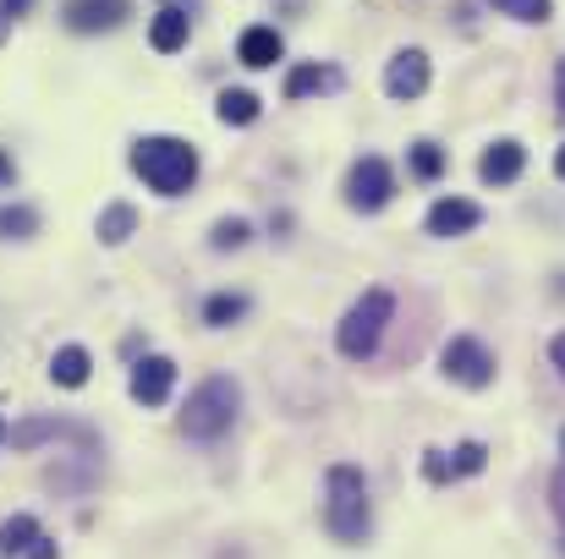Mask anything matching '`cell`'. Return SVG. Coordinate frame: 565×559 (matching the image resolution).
I'll return each mask as SVG.
<instances>
[{"mask_svg": "<svg viewBox=\"0 0 565 559\" xmlns=\"http://www.w3.org/2000/svg\"><path fill=\"white\" fill-rule=\"evenodd\" d=\"M330 88H341V72L335 66H319V61H302L286 77V99H308V94H330Z\"/></svg>", "mask_w": 565, "mask_h": 559, "instance_id": "cell-13", "label": "cell"}, {"mask_svg": "<svg viewBox=\"0 0 565 559\" xmlns=\"http://www.w3.org/2000/svg\"><path fill=\"white\" fill-rule=\"evenodd\" d=\"M33 230H39V214H33L28 203H6V208H0V236L22 241V236H33Z\"/></svg>", "mask_w": 565, "mask_h": 559, "instance_id": "cell-22", "label": "cell"}, {"mask_svg": "<svg viewBox=\"0 0 565 559\" xmlns=\"http://www.w3.org/2000/svg\"><path fill=\"white\" fill-rule=\"evenodd\" d=\"M390 197H395V171H390L379 154H363V160L352 165V176H347V203H352L358 214H379Z\"/></svg>", "mask_w": 565, "mask_h": 559, "instance_id": "cell-6", "label": "cell"}, {"mask_svg": "<svg viewBox=\"0 0 565 559\" xmlns=\"http://www.w3.org/2000/svg\"><path fill=\"white\" fill-rule=\"evenodd\" d=\"M127 17V0H66V28L72 33H99Z\"/></svg>", "mask_w": 565, "mask_h": 559, "instance_id": "cell-11", "label": "cell"}, {"mask_svg": "<svg viewBox=\"0 0 565 559\" xmlns=\"http://www.w3.org/2000/svg\"><path fill=\"white\" fill-rule=\"evenodd\" d=\"M44 533H39V522L33 516H11L6 527H0V555H11V559H28L33 555V544H39Z\"/></svg>", "mask_w": 565, "mask_h": 559, "instance_id": "cell-18", "label": "cell"}, {"mask_svg": "<svg viewBox=\"0 0 565 559\" xmlns=\"http://www.w3.org/2000/svg\"><path fill=\"white\" fill-rule=\"evenodd\" d=\"M423 477H428V483H450V477H456V472H450V455H445V450H428V455H423Z\"/></svg>", "mask_w": 565, "mask_h": 559, "instance_id": "cell-26", "label": "cell"}, {"mask_svg": "<svg viewBox=\"0 0 565 559\" xmlns=\"http://www.w3.org/2000/svg\"><path fill=\"white\" fill-rule=\"evenodd\" d=\"M188 33H192L188 11H177V6H166V11L154 17V28H149V44H154L160 55H171V50H182V44H188Z\"/></svg>", "mask_w": 565, "mask_h": 559, "instance_id": "cell-16", "label": "cell"}, {"mask_svg": "<svg viewBox=\"0 0 565 559\" xmlns=\"http://www.w3.org/2000/svg\"><path fill=\"white\" fill-rule=\"evenodd\" d=\"M522 171H527V149H522L516 138L489 143V149H483V160H478V176H483V186H511Z\"/></svg>", "mask_w": 565, "mask_h": 559, "instance_id": "cell-10", "label": "cell"}, {"mask_svg": "<svg viewBox=\"0 0 565 559\" xmlns=\"http://www.w3.org/2000/svg\"><path fill=\"white\" fill-rule=\"evenodd\" d=\"M500 17H516V22H550L555 0H489Z\"/></svg>", "mask_w": 565, "mask_h": 559, "instance_id": "cell-23", "label": "cell"}, {"mask_svg": "<svg viewBox=\"0 0 565 559\" xmlns=\"http://www.w3.org/2000/svg\"><path fill=\"white\" fill-rule=\"evenodd\" d=\"M483 461H489V450H483L478 439H467V444L450 455V472H456V477H478V472H483Z\"/></svg>", "mask_w": 565, "mask_h": 559, "instance_id": "cell-25", "label": "cell"}, {"mask_svg": "<svg viewBox=\"0 0 565 559\" xmlns=\"http://www.w3.org/2000/svg\"><path fill=\"white\" fill-rule=\"evenodd\" d=\"M550 363L565 373V335H555V341H550Z\"/></svg>", "mask_w": 565, "mask_h": 559, "instance_id": "cell-30", "label": "cell"}, {"mask_svg": "<svg viewBox=\"0 0 565 559\" xmlns=\"http://www.w3.org/2000/svg\"><path fill=\"white\" fill-rule=\"evenodd\" d=\"M132 400L138 406H166L171 400V389H177V363L171 357H143L138 368H132Z\"/></svg>", "mask_w": 565, "mask_h": 559, "instance_id": "cell-7", "label": "cell"}, {"mask_svg": "<svg viewBox=\"0 0 565 559\" xmlns=\"http://www.w3.org/2000/svg\"><path fill=\"white\" fill-rule=\"evenodd\" d=\"M0 444H6V422H0Z\"/></svg>", "mask_w": 565, "mask_h": 559, "instance_id": "cell-34", "label": "cell"}, {"mask_svg": "<svg viewBox=\"0 0 565 559\" xmlns=\"http://www.w3.org/2000/svg\"><path fill=\"white\" fill-rule=\"evenodd\" d=\"M242 313H247V297H236V291H220V297H209V302H203V324H214V330L236 324Z\"/></svg>", "mask_w": 565, "mask_h": 559, "instance_id": "cell-21", "label": "cell"}, {"mask_svg": "<svg viewBox=\"0 0 565 559\" xmlns=\"http://www.w3.org/2000/svg\"><path fill=\"white\" fill-rule=\"evenodd\" d=\"M236 411H242V384H236V378H225V373H214V378H203V384H198V389L188 395V411H182V433L209 444V439L231 433Z\"/></svg>", "mask_w": 565, "mask_h": 559, "instance_id": "cell-3", "label": "cell"}, {"mask_svg": "<svg viewBox=\"0 0 565 559\" xmlns=\"http://www.w3.org/2000/svg\"><path fill=\"white\" fill-rule=\"evenodd\" d=\"M88 373H94V363H88V352H83V346H61V352L50 357V378H55L61 389H83V384H88Z\"/></svg>", "mask_w": 565, "mask_h": 559, "instance_id": "cell-17", "label": "cell"}, {"mask_svg": "<svg viewBox=\"0 0 565 559\" xmlns=\"http://www.w3.org/2000/svg\"><path fill=\"white\" fill-rule=\"evenodd\" d=\"M132 171L154 186L160 197H182L198 182V149L182 138H143L132 149Z\"/></svg>", "mask_w": 565, "mask_h": 559, "instance_id": "cell-2", "label": "cell"}, {"mask_svg": "<svg viewBox=\"0 0 565 559\" xmlns=\"http://www.w3.org/2000/svg\"><path fill=\"white\" fill-rule=\"evenodd\" d=\"M390 319H395V297L374 286V291H363L352 308H347V319H341V330H335V346H341V357H352V363H369L379 352V341H384V330H390Z\"/></svg>", "mask_w": 565, "mask_h": 559, "instance_id": "cell-4", "label": "cell"}, {"mask_svg": "<svg viewBox=\"0 0 565 559\" xmlns=\"http://www.w3.org/2000/svg\"><path fill=\"white\" fill-rule=\"evenodd\" d=\"M132 230H138V208H132V203H110V208L99 214V241H105V247H121Z\"/></svg>", "mask_w": 565, "mask_h": 559, "instance_id": "cell-19", "label": "cell"}, {"mask_svg": "<svg viewBox=\"0 0 565 559\" xmlns=\"http://www.w3.org/2000/svg\"><path fill=\"white\" fill-rule=\"evenodd\" d=\"M423 225H428V236H467V230L483 225V208L472 197H439Z\"/></svg>", "mask_w": 565, "mask_h": 559, "instance_id": "cell-9", "label": "cell"}, {"mask_svg": "<svg viewBox=\"0 0 565 559\" xmlns=\"http://www.w3.org/2000/svg\"><path fill=\"white\" fill-rule=\"evenodd\" d=\"M247 236H253L247 219H220V225L209 230V247H214V252H231V247H242Z\"/></svg>", "mask_w": 565, "mask_h": 559, "instance_id": "cell-24", "label": "cell"}, {"mask_svg": "<svg viewBox=\"0 0 565 559\" xmlns=\"http://www.w3.org/2000/svg\"><path fill=\"white\" fill-rule=\"evenodd\" d=\"M0 11H6V17H28V11H33V0H0Z\"/></svg>", "mask_w": 565, "mask_h": 559, "instance_id": "cell-28", "label": "cell"}, {"mask_svg": "<svg viewBox=\"0 0 565 559\" xmlns=\"http://www.w3.org/2000/svg\"><path fill=\"white\" fill-rule=\"evenodd\" d=\"M555 99H561V110H565V61H561V72H555Z\"/></svg>", "mask_w": 565, "mask_h": 559, "instance_id": "cell-31", "label": "cell"}, {"mask_svg": "<svg viewBox=\"0 0 565 559\" xmlns=\"http://www.w3.org/2000/svg\"><path fill=\"white\" fill-rule=\"evenodd\" d=\"M561 450H565V433H561Z\"/></svg>", "mask_w": 565, "mask_h": 559, "instance_id": "cell-35", "label": "cell"}, {"mask_svg": "<svg viewBox=\"0 0 565 559\" xmlns=\"http://www.w3.org/2000/svg\"><path fill=\"white\" fill-rule=\"evenodd\" d=\"M406 160H412V176H417V182H439V176H445V165H450V160H445V149H439V143H428V138H423V143H412V154H406Z\"/></svg>", "mask_w": 565, "mask_h": 559, "instance_id": "cell-20", "label": "cell"}, {"mask_svg": "<svg viewBox=\"0 0 565 559\" xmlns=\"http://www.w3.org/2000/svg\"><path fill=\"white\" fill-rule=\"evenodd\" d=\"M280 55H286V39H280L275 28H264V22H258V28H247V33L236 39V61H242V66H253V72L275 66Z\"/></svg>", "mask_w": 565, "mask_h": 559, "instance_id": "cell-12", "label": "cell"}, {"mask_svg": "<svg viewBox=\"0 0 565 559\" xmlns=\"http://www.w3.org/2000/svg\"><path fill=\"white\" fill-rule=\"evenodd\" d=\"M439 368H445V378H456L461 389H489L494 384V352L478 335H456L439 352Z\"/></svg>", "mask_w": 565, "mask_h": 559, "instance_id": "cell-5", "label": "cell"}, {"mask_svg": "<svg viewBox=\"0 0 565 559\" xmlns=\"http://www.w3.org/2000/svg\"><path fill=\"white\" fill-rule=\"evenodd\" d=\"M258 110H264V99H258L253 88H225V94H220V105H214V116H220L225 127H253V121H258Z\"/></svg>", "mask_w": 565, "mask_h": 559, "instance_id": "cell-14", "label": "cell"}, {"mask_svg": "<svg viewBox=\"0 0 565 559\" xmlns=\"http://www.w3.org/2000/svg\"><path fill=\"white\" fill-rule=\"evenodd\" d=\"M550 505H555V516L565 522V466L555 472V483H550Z\"/></svg>", "mask_w": 565, "mask_h": 559, "instance_id": "cell-27", "label": "cell"}, {"mask_svg": "<svg viewBox=\"0 0 565 559\" xmlns=\"http://www.w3.org/2000/svg\"><path fill=\"white\" fill-rule=\"evenodd\" d=\"M428 88V55L423 50H401L390 66H384V94L390 99H417Z\"/></svg>", "mask_w": 565, "mask_h": 559, "instance_id": "cell-8", "label": "cell"}, {"mask_svg": "<svg viewBox=\"0 0 565 559\" xmlns=\"http://www.w3.org/2000/svg\"><path fill=\"white\" fill-rule=\"evenodd\" d=\"M324 527L335 544H363L374 533V505H369V483L358 466H330L324 472Z\"/></svg>", "mask_w": 565, "mask_h": 559, "instance_id": "cell-1", "label": "cell"}, {"mask_svg": "<svg viewBox=\"0 0 565 559\" xmlns=\"http://www.w3.org/2000/svg\"><path fill=\"white\" fill-rule=\"evenodd\" d=\"M28 559H61V549H55L50 538H39V544H33V555H28Z\"/></svg>", "mask_w": 565, "mask_h": 559, "instance_id": "cell-29", "label": "cell"}, {"mask_svg": "<svg viewBox=\"0 0 565 559\" xmlns=\"http://www.w3.org/2000/svg\"><path fill=\"white\" fill-rule=\"evenodd\" d=\"M0 182H11V160L6 154H0Z\"/></svg>", "mask_w": 565, "mask_h": 559, "instance_id": "cell-32", "label": "cell"}, {"mask_svg": "<svg viewBox=\"0 0 565 559\" xmlns=\"http://www.w3.org/2000/svg\"><path fill=\"white\" fill-rule=\"evenodd\" d=\"M39 439H83V444H94V433L77 428V422H22V428H11V444L17 450H33Z\"/></svg>", "mask_w": 565, "mask_h": 559, "instance_id": "cell-15", "label": "cell"}, {"mask_svg": "<svg viewBox=\"0 0 565 559\" xmlns=\"http://www.w3.org/2000/svg\"><path fill=\"white\" fill-rule=\"evenodd\" d=\"M555 176H565V143H561V154H555Z\"/></svg>", "mask_w": 565, "mask_h": 559, "instance_id": "cell-33", "label": "cell"}]
</instances>
